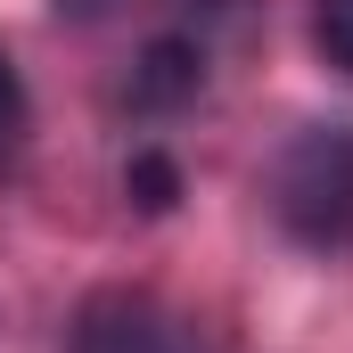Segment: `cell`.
<instances>
[{"instance_id": "6", "label": "cell", "mask_w": 353, "mask_h": 353, "mask_svg": "<svg viewBox=\"0 0 353 353\" xmlns=\"http://www.w3.org/2000/svg\"><path fill=\"white\" fill-rule=\"evenodd\" d=\"M17 123H25V90H17V66L0 50V140H17Z\"/></svg>"}, {"instance_id": "7", "label": "cell", "mask_w": 353, "mask_h": 353, "mask_svg": "<svg viewBox=\"0 0 353 353\" xmlns=\"http://www.w3.org/2000/svg\"><path fill=\"white\" fill-rule=\"evenodd\" d=\"M189 8H214V0H189Z\"/></svg>"}, {"instance_id": "4", "label": "cell", "mask_w": 353, "mask_h": 353, "mask_svg": "<svg viewBox=\"0 0 353 353\" xmlns=\"http://www.w3.org/2000/svg\"><path fill=\"white\" fill-rule=\"evenodd\" d=\"M312 41H321L329 66L353 74V0H312Z\"/></svg>"}, {"instance_id": "3", "label": "cell", "mask_w": 353, "mask_h": 353, "mask_svg": "<svg viewBox=\"0 0 353 353\" xmlns=\"http://www.w3.org/2000/svg\"><path fill=\"white\" fill-rule=\"evenodd\" d=\"M197 90H205L197 41H148V50H140V66H132V107L165 115V107H181V99H197Z\"/></svg>"}, {"instance_id": "2", "label": "cell", "mask_w": 353, "mask_h": 353, "mask_svg": "<svg viewBox=\"0 0 353 353\" xmlns=\"http://www.w3.org/2000/svg\"><path fill=\"white\" fill-rule=\"evenodd\" d=\"M66 353H205V337L173 321L165 304H148V296H90L83 312H74V329H66Z\"/></svg>"}, {"instance_id": "1", "label": "cell", "mask_w": 353, "mask_h": 353, "mask_svg": "<svg viewBox=\"0 0 353 353\" xmlns=\"http://www.w3.org/2000/svg\"><path fill=\"white\" fill-rule=\"evenodd\" d=\"M271 205H279L288 239H304L321 255H345L353 247V132L345 123H321V132H304L279 157Z\"/></svg>"}, {"instance_id": "5", "label": "cell", "mask_w": 353, "mask_h": 353, "mask_svg": "<svg viewBox=\"0 0 353 353\" xmlns=\"http://www.w3.org/2000/svg\"><path fill=\"white\" fill-rule=\"evenodd\" d=\"M123 189H140V205H148V214H165V205H173V165H165V157H132V173H123Z\"/></svg>"}]
</instances>
